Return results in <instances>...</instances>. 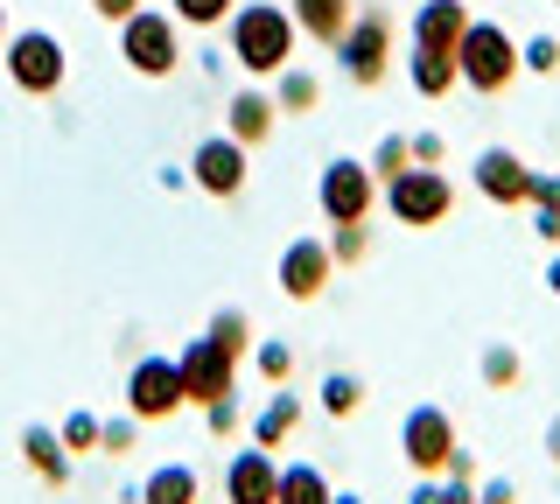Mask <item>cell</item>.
Masks as SVG:
<instances>
[{
    "label": "cell",
    "mask_w": 560,
    "mask_h": 504,
    "mask_svg": "<svg viewBox=\"0 0 560 504\" xmlns=\"http://www.w3.org/2000/svg\"><path fill=\"white\" fill-rule=\"evenodd\" d=\"M294 43H302V28H294V14L280 8V0H238L232 22H224V49H232V63L253 84H273L288 71Z\"/></svg>",
    "instance_id": "obj_1"
},
{
    "label": "cell",
    "mask_w": 560,
    "mask_h": 504,
    "mask_svg": "<svg viewBox=\"0 0 560 504\" xmlns=\"http://www.w3.org/2000/svg\"><path fill=\"white\" fill-rule=\"evenodd\" d=\"M463 28H469V8L463 0H420L413 8V49H407V84L420 98H448L455 84V43H463Z\"/></svg>",
    "instance_id": "obj_2"
},
{
    "label": "cell",
    "mask_w": 560,
    "mask_h": 504,
    "mask_svg": "<svg viewBox=\"0 0 560 504\" xmlns=\"http://www.w3.org/2000/svg\"><path fill=\"white\" fill-rule=\"evenodd\" d=\"M518 36L504 22H477L469 14V28H463V43H455V78L469 84L477 98H504L518 84Z\"/></svg>",
    "instance_id": "obj_3"
},
{
    "label": "cell",
    "mask_w": 560,
    "mask_h": 504,
    "mask_svg": "<svg viewBox=\"0 0 560 504\" xmlns=\"http://www.w3.org/2000/svg\"><path fill=\"white\" fill-rule=\"evenodd\" d=\"M119 63L148 84L175 78L183 71V22H175L168 8H133L127 22H119Z\"/></svg>",
    "instance_id": "obj_4"
},
{
    "label": "cell",
    "mask_w": 560,
    "mask_h": 504,
    "mask_svg": "<svg viewBox=\"0 0 560 504\" xmlns=\"http://www.w3.org/2000/svg\"><path fill=\"white\" fill-rule=\"evenodd\" d=\"M0 71H8V84L22 98H57L63 78H70V49L49 28H14L8 49H0Z\"/></svg>",
    "instance_id": "obj_5"
},
{
    "label": "cell",
    "mask_w": 560,
    "mask_h": 504,
    "mask_svg": "<svg viewBox=\"0 0 560 504\" xmlns=\"http://www.w3.org/2000/svg\"><path fill=\"white\" fill-rule=\"evenodd\" d=\"M378 203L393 224H407V232H434V224H448L455 211V183L442 168H407V176L378 183Z\"/></svg>",
    "instance_id": "obj_6"
},
{
    "label": "cell",
    "mask_w": 560,
    "mask_h": 504,
    "mask_svg": "<svg viewBox=\"0 0 560 504\" xmlns=\"http://www.w3.org/2000/svg\"><path fill=\"white\" fill-rule=\"evenodd\" d=\"M337 63H343V78L358 84V92L385 84V71H393V14H385V8H358V14H350V28L337 36Z\"/></svg>",
    "instance_id": "obj_7"
},
{
    "label": "cell",
    "mask_w": 560,
    "mask_h": 504,
    "mask_svg": "<svg viewBox=\"0 0 560 504\" xmlns=\"http://www.w3.org/2000/svg\"><path fill=\"white\" fill-rule=\"evenodd\" d=\"M315 211L329 224H358L378 211V176L372 162H358V154H337V162H323V176H315Z\"/></svg>",
    "instance_id": "obj_8"
},
{
    "label": "cell",
    "mask_w": 560,
    "mask_h": 504,
    "mask_svg": "<svg viewBox=\"0 0 560 504\" xmlns=\"http://www.w3.org/2000/svg\"><path fill=\"white\" fill-rule=\"evenodd\" d=\"M455 413L434 407V399H420V407H407V421H399V456H407L413 477H442L448 456H455Z\"/></svg>",
    "instance_id": "obj_9"
},
{
    "label": "cell",
    "mask_w": 560,
    "mask_h": 504,
    "mask_svg": "<svg viewBox=\"0 0 560 504\" xmlns=\"http://www.w3.org/2000/svg\"><path fill=\"white\" fill-rule=\"evenodd\" d=\"M245 176H253V148H238L232 133H203L197 154H189V189H203V197H218V203H232Z\"/></svg>",
    "instance_id": "obj_10"
},
{
    "label": "cell",
    "mask_w": 560,
    "mask_h": 504,
    "mask_svg": "<svg viewBox=\"0 0 560 504\" xmlns=\"http://www.w3.org/2000/svg\"><path fill=\"white\" fill-rule=\"evenodd\" d=\"M273 281H280V294H288V302H323V294H329V281H337V259H329V238H315V232L288 238V246H280V267H273Z\"/></svg>",
    "instance_id": "obj_11"
},
{
    "label": "cell",
    "mask_w": 560,
    "mask_h": 504,
    "mask_svg": "<svg viewBox=\"0 0 560 504\" xmlns=\"http://www.w3.org/2000/svg\"><path fill=\"white\" fill-rule=\"evenodd\" d=\"M175 372H183V399H189V407H210V399L238 392V358H224L210 337H189L183 351H175Z\"/></svg>",
    "instance_id": "obj_12"
},
{
    "label": "cell",
    "mask_w": 560,
    "mask_h": 504,
    "mask_svg": "<svg viewBox=\"0 0 560 504\" xmlns=\"http://www.w3.org/2000/svg\"><path fill=\"white\" fill-rule=\"evenodd\" d=\"M189 399H183V372L175 358H140L127 372V413L133 421H175Z\"/></svg>",
    "instance_id": "obj_13"
},
{
    "label": "cell",
    "mask_w": 560,
    "mask_h": 504,
    "mask_svg": "<svg viewBox=\"0 0 560 504\" xmlns=\"http://www.w3.org/2000/svg\"><path fill=\"white\" fill-rule=\"evenodd\" d=\"M469 176H477L483 203H498V211H525V203H533V176H539V168L525 162L518 148H483Z\"/></svg>",
    "instance_id": "obj_14"
},
{
    "label": "cell",
    "mask_w": 560,
    "mask_h": 504,
    "mask_svg": "<svg viewBox=\"0 0 560 504\" xmlns=\"http://www.w3.org/2000/svg\"><path fill=\"white\" fill-rule=\"evenodd\" d=\"M280 491V456L273 448H245L224 462V504H273Z\"/></svg>",
    "instance_id": "obj_15"
},
{
    "label": "cell",
    "mask_w": 560,
    "mask_h": 504,
    "mask_svg": "<svg viewBox=\"0 0 560 504\" xmlns=\"http://www.w3.org/2000/svg\"><path fill=\"white\" fill-rule=\"evenodd\" d=\"M273 119H280V106H273L267 84H245V92L224 98V133H232L238 148H267L273 141Z\"/></svg>",
    "instance_id": "obj_16"
},
{
    "label": "cell",
    "mask_w": 560,
    "mask_h": 504,
    "mask_svg": "<svg viewBox=\"0 0 560 504\" xmlns=\"http://www.w3.org/2000/svg\"><path fill=\"white\" fill-rule=\"evenodd\" d=\"M22 462L49 483V491H63V483H70V462H78V456L63 448V434H57V427L28 421V427H22Z\"/></svg>",
    "instance_id": "obj_17"
},
{
    "label": "cell",
    "mask_w": 560,
    "mask_h": 504,
    "mask_svg": "<svg viewBox=\"0 0 560 504\" xmlns=\"http://www.w3.org/2000/svg\"><path fill=\"white\" fill-rule=\"evenodd\" d=\"M288 14L315 49H337V36L350 28V14H358V0H288Z\"/></svg>",
    "instance_id": "obj_18"
},
{
    "label": "cell",
    "mask_w": 560,
    "mask_h": 504,
    "mask_svg": "<svg viewBox=\"0 0 560 504\" xmlns=\"http://www.w3.org/2000/svg\"><path fill=\"white\" fill-rule=\"evenodd\" d=\"M140 504H203V477L189 462H154L140 483Z\"/></svg>",
    "instance_id": "obj_19"
},
{
    "label": "cell",
    "mask_w": 560,
    "mask_h": 504,
    "mask_svg": "<svg viewBox=\"0 0 560 504\" xmlns=\"http://www.w3.org/2000/svg\"><path fill=\"white\" fill-rule=\"evenodd\" d=\"M294 427H302V399H294L288 386H273V399L259 407V421H253V448H273V456H280V442H288Z\"/></svg>",
    "instance_id": "obj_20"
},
{
    "label": "cell",
    "mask_w": 560,
    "mask_h": 504,
    "mask_svg": "<svg viewBox=\"0 0 560 504\" xmlns=\"http://www.w3.org/2000/svg\"><path fill=\"white\" fill-rule=\"evenodd\" d=\"M273 504H337V483H329L315 462H280V491H273Z\"/></svg>",
    "instance_id": "obj_21"
},
{
    "label": "cell",
    "mask_w": 560,
    "mask_h": 504,
    "mask_svg": "<svg viewBox=\"0 0 560 504\" xmlns=\"http://www.w3.org/2000/svg\"><path fill=\"white\" fill-rule=\"evenodd\" d=\"M273 106H280V119H288V113H315V106H323V78H315L308 63H288V71L273 78Z\"/></svg>",
    "instance_id": "obj_22"
},
{
    "label": "cell",
    "mask_w": 560,
    "mask_h": 504,
    "mask_svg": "<svg viewBox=\"0 0 560 504\" xmlns=\"http://www.w3.org/2000/svg\"><path fill=\"white\" fill-rule=\"evenodd\" d=\"M364 399H372V386H364L358 372H323V386H315V407H323L329 421H350Z\"/></svg>",
    "instance_id": "obj_23"
},
{
    "label": "cell",
    "mask_w": 560,
    "mask_h": 504,
    "mask_svg": "<svg viewBox=\"0 0 560 504\" xmlns=\"http://www.w3.org/2000/svg\"><path fill=\"white\" fill-rule=\"evenodd\" d=\"M203 337L218 343L224 358H238V364L253 358V343H259V337H253V316H245V308H218V316L203 323Z\"/></svg>",
    "instance_id": "obj_24"
},
{
    "label": "cell",
    "mask_w": 560,
    "mask_h": 504,
    "mask_svg": "<svg viewBox=\"0 0 560 504\" xmlns=\"http://www.w3.org/2000/svg\"><path fill=\"white\" fill-rule=\"evenodd\" d=\"M477 372H483V386H490V392H512L518 378H525V358H518V343H483Z\"/></svg>",
    "instance_id": "obj_25"
},
{
    "label": "cell",
    "mask_w": 560,
    "mask_h": 504,
    "mask_svg": "<svg viewBox=\"0 0 560 504\" xmlns=\"http://www.w3.org/2000/svg\"><path fill=\"white\" fill-rule=\"evenodd\" d=\"M329 259H337V267H364V259H372V218L337 224V232H329Z\"/></svg>",
    "instance_id": "obj_26"
},
{
    "label": "cell",
    "mask_w": 560,
    "mask_h": 504,
    "mask_svg": "<svg viewBox=\"0 0 560 504\" xmlns=\"http://www.w3.org/2000/svg\"><path fill=\"white\" fill-rule=\"evenodd\" d=\"M232 8H238V0H168V14L183 28H224V22H232Z\"/></svg>",
    "instance_id": "obj_27"
},
{
    "label": "cell",
    "mask_w": 560,
    "mask_h": 504,
    "mask_svg": "<svg viewBox=\"0 0 560 504\" xmlns=\"http://www.w3.org/2000/svg\"><path fill=\"white\" fill-rule=\"evenodd\" d=\"M57 434H63V448H70V456H92V448H98V413H92V407L63 413V421H57Z\"/></svg>",
    "instance_id": "obj_28"
},
{
    "label": "cell",
    "mask_w": 560,
    "mask_h": 504,
    "mask_svg": "<svg viewBox=\"0 0 560 504\" xmlns=\"http://www.w3.org/2000/svg\"><path fill=\"white\" fill-rule=\"evenodd\" d=\"M413 168V148H407V133H385L378 141V154H372V176L378 183H393V176H407Z\"/></svg>",
    "instance_id": "obj_29"
},
{
    "label": "cell",
    "mask_w": 560,
    "mask_h": 504,
    "mask_svg": "<svg viewBox=\"0 0 560 504\" xmlns=\"http://www.w3.org/2000/svg\"><path fill=\"white\" fill-rule=\"evenodd\" d=\"M253 358H259V378H267V386H288V378H294V351H288L280 337L253 343Z\"/></svg>",
    "instance_id": "obj_30"
},
{
    "label": "cell",
    "mask_w": 560,
    "mask_h": 504,
    "mask_svg": "<svg viewBox=\"0 0 560 504\" xmlns=\"http://www.w3.org/2000/svg\"><path fill=\"white\" fill-rule=\"evenodd\" d=\"M518 63L533 78H553L560 71V36H533V43H518Z\"/></svg>",
    "instance_id": "obj_31"
},
{
    "label": "cell",
    "mask_w": 560,
    "mask_h": 504,
    "mask_svg": "<svg viewBox=\"0 0 560 504\" xmlns=\"http://www.w3.org/2000/svg\"><path fill=\"white\" fill-rule=\"evenodd\" d=\"M133 442H140V421H133V413L98 421V448H105V456H133Z\"/></svg>",
    "instance_id": "obj_32"
},
{
    "label": "cell",
    "mask_w": 560,
    "mask_h": 504,
    "mask_svg": "<svg viewBox=\"0 0 560 504\" xmlns=\"http://www.w3.org/2000/svg\"><path fill=\"white\" fill-rule=\"evenodd\" d=\"M203 427L218 434V442H232V434H238V392L232 399H210V407H203Z\"/></svg>",
    "instance_id": "obj_33"
},
{
    "label": "cell",
    "mask_w": 560,
    "mask_h": 504,
    "mask_svg": "<svg viewBox=\"0 0 560 504\" xmlns=\"http://www.w3.org/2000/svg\"><path fill=\"white\" fill-rule=\"evenodd\" d=\"M407 148H413V168H442V162H448L442 133H407Z\"/></svg>",
    "instance_id": "obj_34"
},
{
    "label": "cell",
    "mask_w": 560,
    "mask_h": 504,
    "mask_svg": "<svg viewBox=\"0 0 560 504\" xmlns=\"http://www.w3.org/2000/svg\"><path fill=\"white\" fill-rule=\"evenodd\" d=\"M525 211L560 218V176H533V203H525Z\"/></svg>",
    "instance_id": "obj_35"
},
{
    "label": "cell",
    "mask_w": 560,
    "mask_h": 504,
    "mask_svg": "<svg viewBox=\"0 0 560 504\" xmlns=\"http://www.w3.org/2000/svg\"><path fill=\"white\" fill-rule=\"evenodd\" d=\"M477 504H518V483L512 477H483L477 483Z\"/></svg>",
    "instance_id": "obj_36"
},
{
    "label": "cell",
    "mask_w": 560,
    "mask_h": 504,
    "mask_svg": "<svg viewBox=\"0 0 560 504\" xmlns=\"http://www.w3.org/2000/svg\"><path fill=\"white\" fill-rule=\"evenodd\" d=\"M133 8H148V0H92V14H98V22H113V28H119V22H127V14H133Z\"/></svg>",
    "instance_id": "obj_37"
},
{
    "label": "cell",
    "mask_w": 560,
    "mask_h": 504,
    "mask_svg": "<svg viewBox=\"0 0 560 504\" xmlns=\"http://www.w3.org/2000/svg\"><path fill=\"white\" fill-rule=\"evenodd\" d=\"M442 504H477V483H469V477H442Z\"/></svg>",
    "instance_id": "obj_38"
},
{
    "label": "cell",
    "mask_w": 560,
    "mask_h": 504,
    "mask_svg": "<svg viewBox=\"0 0 560 504\" xmlns=\"http://www.w3.org/2000/svg\"><path fill=\"white\" fill-rule=\"evenodd\" d=\"M407 504H442V477H413V491Z\"/></svg>",
    "instance_id": "obj_39"
},
{
    "label": "cell",
    "mask_w": 560,
    "mask_h": 504,
    "mask_svg": "<svg viewBox=\"0 0 560 504\" xmlns=\"http://www.w3.org/2000/svg\"><path fill=\"white\" fill-rule=\"evenodd\" d=\"M442 477H469V483H477V456H469V448H455V456H448V469H442Z\"/></svg>",
    "instance_id": "obj_40"
},
{
    "label": "cell",
    "mask_w": 560,
    "mask_h": 504,
    "mask_svg": "<svg viewBox=\"0 0 560 504\" xmlns=\"http://www.w3.org/2000/svg\"><path fill=\"white\" fill-rule=\"evenodd\" d=\"M547 294H560V253L547 259Z\"/></svg>",
    "instance_id": "obj_41"
},
{
    "label": "cell",
    "mask_w": 560,
    "mask_h": 504,
    "mask_svg": "<svg viewBox=\"0 0 560 504\" xmlns=\"http://www.w3.org/2000/svg\"><path fill=\"white\" fill-rule=\"evenodd\" d=\"M547 456H553V462H560V421H553V427H547Z\"/></svg>",
    "instance_id": "obj_42"
},
{
    "label": "cell",
    "mask_w": 560,
    "mask_h": 504,
    "mask_svg": "<svg viewBox=\"0 0 560 504\" xmlns=\"http://www.w3.org/2000/svg\"><path fill=\"white\" fill-rule=\"evenodd\" d=\"M8 36H14V28H8V0H0V49H8Z\"/></svg>",
    "instance_id": "obj_43"
},
{
    "label": "cell",
    "mask_w": 560,
    "mask_h": 504,
    "mask_svg": "<svg viewBox=\"0 0 560 504\" xmlns=\"http://www.w3.org/2000/svg\"><path fill=\"white\" fill-rule=\"evenodd\" d=\"M337 504H364V497H358V491H337Z\"/></svg>",
    "instance_id": "obj_44"
}]
</instances>
